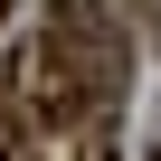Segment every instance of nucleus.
I'll return each mask as SVG.
<instances>
[{
	"label": "nucleus",
	"mask_w": 161,
	"mask_h": 161,
	"mask_svg": "<svg viewBox=\"0 0 161 161\" xmlns=\"http://www.w3.org/2000/svg\"><path fill=\"white\" fill-rule=\"evenodd\" d=\"M38 47H47V66L66 86L86 95V114H114L123 76H133V38H123V19L104 0H47V38Z\"/></svg>",
	"instance_id": "nucleus-1"
},
{
	"label": "nucleus",
	"mask_w": 161,
	"mask_h": 161,
	"mask_svg": "<svg viewBox=\"0 0 161 161\" xmlns=\"http://www.w3.org/2000/svg\"><path fill=\"white\" fill-rule=\"evenodd\" d=\"M76 161H123V142H114V114H86V123H76Z\"/></svg>",
	"instance_id": "nucleus-2"
},
{
	"label": "nucleus",
	"mask_w": 161,
	"mask_h": 161,
	"mask_svg": "<svg viewBox=\"0 0 161 161\" xmlns=\"http://www.w3.org/2000/svg\"><path fill=\"white\" fill-rule=\"evenodd\" d=\"M0 161H29V152H0Z\"/></svg>",
	"instance_id": "nucleus-3"
},
{
	"label": "nucleus",
	"mask_w": 161,
	"mask_h": 161,
	"mask_svg": "<svg viewBox=\"0 0 161 161\" xmlns=\"http://www.w3.org/2000/svg\"><path fill=\"white\" fill-rule=\"evenodd\" d=\"M0 19H10V0H0Z\"/></svg>",
	"instance_id": "nucleus-4"
},
{
	"label": "nucleus",
	"mask_w": 161,
	"mask_h": 161,
	"mask_svg": "<svg viewBox=\"0 0 161 161\" xmlns=\"http://www.w3.org/2000/svg\"><path fill=\"white\" fill-rule=\"evenodd\" d=\"M152 161H161V142H152Z\"/></svg>",
	"instance_id": "nucleus-5"
}]
</instances>
